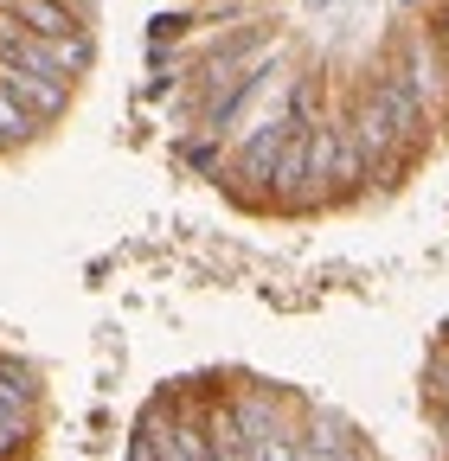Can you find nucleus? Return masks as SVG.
Masks as SVG:
<instances>
[{
    "label": "nucleus",
    "instance_id": "6",
    "mask_svg": "<svg viewBox=\"0 0 449 461\" xmlns=\"http://www.w3.org/2000/svg\"><path fill=\"white\" fill-rule=\"evenodd\" d=\"M308 122V115H296V109H283V115H270L263 129H251L232 154H224V173H218V186L232 193V199H251V205H263V186H270V167H276V154L289 148V135Z\"/></svg>",
    "mask_w": 449,
    "mask_h": 461
},
{
    "label": "nucleus",
    "instance_id": "16",
    "mask_svg": "<svg viewBox=\"0 0 449 461\" xmlns=\"http://www.w3.org/2000/svg\"><path fill=\"white\" fill-rule=\"evenodd\" d=\"M436 397H443V411H449V359L436 366Z\"/></svg>",
    "mask_w": 449,
    "mask_h": 461
},
{
    "label": "nucleus",
    "instance_id": "1",
    "mask_svg": "<svg viewBox=\"0 0 449 461\" xmlns=\"http://www.w3.org/2000/svg\"><path fill=\"white\" fill-rule=\"evenodd\" d=\"M347 129L366 154V173L372 180H385V173H399L411 160V141L430 135V115L417 109L411 84L391 71V58H379V65H366L353 103H347Z\"/></svg>",
    "mask_w": 449,
    "mask_h": 461
},
{
    "label": "nucleus",
    "instance_id": "13",
    "mask_svg": "<svg viewBox=\"0 0 449 461\" xmlns=\"http://www.w3.org/2000/svg\"><path fill=\"white\" fill-rule=\"evenodd\" d=\"M193 26H199L193 14H154V20H148V45H174V39H187Z\"/></svg>",
    "mask_w": 449,
    "mask_h": 461
},
{
    "label": "nucleus",
    "instance_id": "18",
    "mask_svg": "<svg viewBox=\"0 0 449 461\" xmlns=\"http://www.w3.org/2000/svg\"><path fill=\"white\" fill-rule=\"evenodd\" d=\"M0 154H7V148H0Z\"/></svg>",
    "mask_w": 449,
    "mask_h": 461
},
{
    "label": "nucleus",
    "instance_id": "10",
    "mask_svg": "<svg viewBox=\"0 0 449 461\" xmlns=\"http://www.w3.org/2000/svg\"><path fill=\"white\" fill-rule=\"evenodd\" d=\"M0 14H14L26 32H45V39L90 32V14L78 7V0H0Z\"/></svg>",
    "mask_w": 449,
    "mask_h": 461
},
{
    "label": "nucleus",
    "instance_id": "11",
    "mask_svg": "<svg viewBox=\"0 0 449 461\" xmlns=\"http://www.w3.org/2000/svg\"><path fill=\"white\" fill-rule=\"evenodd\" d=\"M39 436V403H0V461H20Z\"/></svg>",
    "mask_w": 449,
    "mask_h": 461
},
{
    "label": "nucleus",
    "instance_id": "17",
    "mask_svg": "<svg viewBox=\"0 0 449 461\" xmlns=\"http://www.w3.org/2000/svg\"><path fill=\"white\" fill-rule=\"evenodd\" d=\"M302 7H308V14H321V7H334V0H302Z\"/></svg>",
    "mask_w": 449,
    "mask_h": 461
},
{
    "label": "nucleus",
    "instance_id": "3",
    "mask_svg": "<svg viewBox=\"0 0 449 461\" xmlns=\"http://www.w3.org/2000/svg\"><path fill=\"white\" fill-rule=\"evenodd\" d=\"M385 58H391V71H399L417 96V109L430 115V129L449 122V51L430 26H399L385 39Z\"/></svg>",
    "mask_w": 449,
    "mask_h": 461
},
{
    "label": "nucleus",
    "instance_id": "12",
    "mask_svg": "<svg viewBox=\"0 0 449 461\" xmlns=\"http://www.w3.org/2000/svg\"><path fill=\"white\" fill-rule=\"evenodd\" d=\"M180 167L199 173V180H218V173H224V135H212V129L187 135V141H180Z\"/></svg>",
    "mask_w": 449,
    "mask_h": 461
},
{
    "label": "nucleus",
    "instance_id": "2",
    "mask_svg": "<svg viewBox=\"0 0 449 461\" xmlns=\"http://www.w3.org/2000/svg\"><path fill=\"white\" fill-rule=\"evenodd\" d=\"M263 58H276V26H270V20H244V26H232V32H218L212 45H199V51L187 58V71H180L193 115H199L218 90H232L251 65H263Z\"/></svg>",
    "mask_w": 449,
    "mask_h": 461
},
{
    "label": "nucleus",
    "instance_id": "4",
    "mask_svg": "<svg viewBox=\"0 0 449 461\" xmlns=\"http://www.w3.org/2000/svg\"><path fill=\"white\" fill-rule=\"evenodd\" d=\"M308 180H315V205L347 199V193H360L372 180L366 154H360V141L347 129V109L341 115H315V122H308Z\"/></svg>",
    "mask_w": 449,
    "mask_h": 461
},
{
    "label": "nucleus",
    "instance_id": "9",
    "mask_svg": "<svg viewBox=\"0 0 449 461\" xmlns=\"http://www.w3.org/2000/svg\"><path fill=\"white\" fill-rule=\"evenodd\" d=\"M0 90H7V96H20V103L39 115V122L51 129V122H59V115L71 109V90H78V84H65V77H45V71H26V65H7V58H0Z\"/></svg>",
    "mask_w": 449,
    "mask_h": 461
},
{
    "label": "nucleus",
    "instance_id": "8",
    "mask_svg": "<svg viewBox=\"0 0 449 461\" xmlns=\"http://www.w3.org/2000/svg\"><path fill=\"white\" fill-rule=\"evenodd\" d=\"M263 205H276V212H302V205H315V180H308V122L289 135L283 154H276L270 186H263Z\"/></svg>",
    "mask_w": 449,
    "mask_h": 461
},
{
    "label": "nucleus",
    "instance_id": "14",
    "mask_svg": "<svg viewBox=\"0 0 449 461\" xmlns=\"http://www.w3.org/2000/svg\"><path fill=\"white\" fill-rule=\"evenodd\" d=\"M129 461H160V448H154L148 423H135V436H129Z\"/></svg>",
    "mask_w": 449,
    "mask_h": 461
},
{
    "label": "nucleus",
    "instance_id": "7",
    "mask_svg": "<svg viewBox=\"0 0 449 461\" xmlns=\"http://www.w3.org/2000/svg\"><path fill=\"white\" fill-rule=\"evenodd\" d=\"M160 461H212V436H206V397L199 403H148L142 411Z\"/></svg>",
    "mask_w": 449,
    "mask_h": 461
},
{
    "label": "nucleus",
    "instance_id": "5",
    "mask_svg": "<svg viewBox=\"0 0 449 461\" xmlns=\"http://www.w3.org/2000/svg\"><path fill=\"white\" fill-rule=\"evenodd\" d=\"M0 58H7V65H26V71H45V77L78 84V77L96 65V32L45 39V32H26L14 14H0Z\"/></svg>",
    "mask_w": 449,
    "mask_h": 461
},
{
    "label": "nucleus",
    "instance_id": "15",
    "mask_svg": "<svg viewBox=\"0 0 449 461\" xmlns=\"http://www.w3.org/2000/svg\"><path fill=\"white\" fill-rule=\"evenodd\" d=\"M430 32L443 39V51H449V0H443V7H436V20H430Z\"/></svg>",
    "mask_w": 449,
    "mask_h": 461
},
{
    "label": "nucleus",
    "instance_id": "19",
    "mask_svg": "<svg viewBox=\"0 0 449 461\" xmlns=\"http://www.w3.org/2000/svg\"><path fill=\"white\" fill-rule=\"evenodd\" d=\"M78 7H84V0H78Z\"/></svg>",
    "mask_w": 449,
    "mask_h": 461
}]
</instances>
